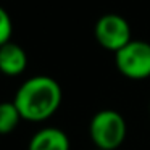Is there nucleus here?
<instances>
[{
	"instance_id": "f257e3e1",
	"label": "nucleus",
	"mask_w": 150,
	"mask_h": 150,
	"mask_svg": "<svg viewBox=\"0 0 150 150\" xmlns=\"http://www.w3.org/2000/svg\"><path fill=\"white\" fill-rule=\"evenodd\" d=\"M63 100L62 86L53 78L37 74L26 79L16 91L13 103L16 105L21 120L42 123L58 111Z\"/></svg>"
},
{
	"instance_id": "f03ea898",
	"label": "nucleus",
	"mask_w": 150,
	"mask_h": 150,
	"mask_svg": "<svg viewBox=\"0 0 150 150\" xmlns=\"http://www.w3.org/2000/svg\"><path fill=\"white\" fill-rule=\"evenodd\" d=\"M127 134V124L123 115L116 110H100L92 116L89 136L97 149L116 150L121 147Z\"/></svg>"
},
{
	"instance_id": "7ed1b4c3",
	"label": "nucleus",
	"mask_w": 150,
	"mask_h": 150,
	"mask_svg": "<svg viewBox=\"0 0 150 150\" xmlns=\"http://www.w3.org/2000/svg\"><path fill=\"white\" fill-rule=\"evenodd\" d=\"M116 68L124 78L142 81L150 78V44L145 40H131L115 53Z\"/></svg>"
},
{
	"instance_id": "20e7f679",
	"label": "nucleus",
	"mask_w": 150,
	"mask_h": 150,
	"mask_svg": "<svg viewBox=\"0 0 150 150\" xmlns=\"http://www.w3.org/2000/svg\"><path fill=\"white\" fill-rule=\"evenodd\" d=\"M94 36L98 45L115 53L132 40L127 20L116 13H107L98 18L94 26Z\"/></svg>"
},
{
	"instance_id": "39448f33",
	"label": "nucleus",
	"mask_w": 150,
	"mask_h": 150,
	"mask_svg": "<svg viewBox=\"0 0 150 150\" xmlns=\"http://www.w3.org/2000/svg\"><path fill=\"white\" fill-rule=\"evenodd\" d=\"M28 150H69V137L58 127L47 126L33 134Z\"/></svg>"
},
{
	"instance_id": "423d86ee",
	"label": "nucleus",
	"mask_w": 150,
	"mask_h": 150,
	"mask_svg": "<svg viewBox=\"0 0 150 150\" xmlns=\"http://www.w3.org/2000/svg\"><path fill=\"white\" fill-rule=\"evenodd\" d=\"M28 66V55L21 45L15 42H7L0 47V73L5 76H20Z\"/></svg>"
},
{
	"instance_id": "0eeeda50",
	"label": "nucleus",
	"mask_w": 150,
	"mask_h": 150,
	"mask_svg": "<svg viewBox=\"0 0 150 150\" xmlns=\"http://www.w3.org/2000/svg\"><path fill=\"white\" fill-rule=\"evenodd\" d=\"M21 115L13 102H0V134H10L18 127Z\"/></svg>"
},
{
	"instance_id": "6e6552de",
	"label": "nucleus",
	"mask_w": 150,
	"mask_h": 150,
	"mask_svg": "<svg viewBox=\"0 0 150 150\" xmlns=\"http://www.w3.org/2000/svg\"><path fill=\"white\" fill-rule=\"evenodd\" d=\"M13 34V21L8 11L4 7H0V47L10 42Z\"/></svg>"
},
{
	"instance_id": "1a4fd4ad",
	"label": "nucleus",
	"mask_w": 150,
	"mask_h": 150,
	"mask_svg": "<svg viewBox=\"0 0 150 150\" xmlns=\"http://www.w3.org/2000/svg\"><path fill=\"white\" fill-rule=\"evenodd\" d=\"M149 113H150V105H149Z\"/></svg>"
},
{
	"instance_id": "9d476101",
	"label": "nucleus",
	"mask_w": 150,
	"mask_h": 150,
	"mask_svg": "<svg viewBox=\"0 0 150 150\" xmlns=\"http://www.w3.org/2000/svg\"><path fill=\"white\" fill-rule=\"evenodd\" d=\"M95 150H100V149H95Z\"/></svg>"
}]
</instances>
